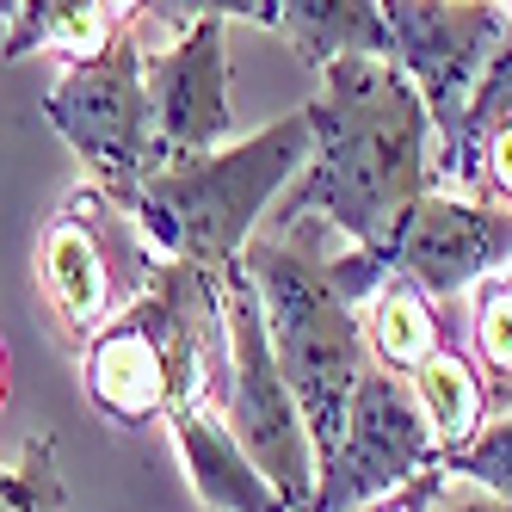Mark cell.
I'll use <instances>...</instances> for the list:
<instances>
[{"label":"cell","mask_w":512,"mask_h":512,"mask_svg":"<svg viewBox=\"0 0 512 512\" xmlns=\"http://www.w3.org/2000/svg\"><path fill=\"white\" fill-rule=\"evenodd\" d=\"M44 118L87 167V186L124 204L149 173V87L136 31H118L87 62H68L44 93Z\"/></svg>","instance_id":"cell-7"},{"label":"cell","mask_w":512,"mask_h":512,"mask_svg":"<svg viewBox=\"0 0 512 512\" xmlns=\"http://www.w3.org/2000/svg\"><path fill=\"white\" fill-rule=\"evenodd\" d=\"M118 31L124 25H112V13H105L99 0H13L7 38H0V62L56 56L68 68V62L99 56Z\"/></svg>","instance_id":"cell-12"},{"label":"cell","mask_w":512,"mask_h":512,"mask_svg":"<svg viewBox=\"0 0 512 512\" xmlns=\"http://www.w3.org/2000/svg\"><path fill=\"white\" fill-rule=\"evenodd\" d=\"M142 19H155L167 38H179V31H192L204 19H247V25H266L278 31V0H149V13Z\"/></svg>","instance_id":"cell-18"},{"label":"cell","mask_w":512,"mask_h":512,"mask_svg":"<svg viewBox=\"0 0 512 512\" xmlns=\"http://www.w3.org/2000/svg\"><path fill=\"white\" fill-rule=\"evenodd\" d=\"M408 389H414V401H420V414H426V426H432V445H438V457H457L475 432L488 426V383H482V371L445 340L432 358H420L414 371H408Z\"/></svg>","instance_id":"cell-14"},{"label":"cell","mask_w":512,"mask_h":512,"mask_svg":"<svg viewBox=\"0 0 512 512\" xmlns=\"http://www.w3.org/2000/svg\"><path fill=\"white\" fill-rule=\"evenodd\" d=\"M216 278H223V383H216L223 420L241 438V451L260 463V475L290 500V512H303L315 500L321 463H315V445H309L297 395H290L278 358H272L260 290H253L241 260L216 266Z\"/></svg>","instance_id":"cell-5"},{"label":"cell","mask_w":512,"mask_h":512,"mask_svg":"<svg viewBox=\"0 0 512 512\" xmlns=\"http://www.w3.org/2000/svg\"><path fill=\"white\" fill-rule=\"evenodd\" d=\"M223 383V278L167 260L136 303H124L81 346L87 401L124 432L167 420L186 395Z\"/></svg>","instance_id":"cell-2"},{"label":"cell","mask_w":512,"mask_h":512,"mask_svg":"<svg viewBox=\"0 0 512 512\" xmlns=\"http://www.w3.org/2000/svg\"><path fill=\"white\" fill-rule=\"evenodd\" d=\"M161 426L173 432V451H179V463H186V482H192V494L210 512H290V500L266 482L260 463H253L241 451V438L229 432L216 389L186 395Z\"/></svg>","instance_id":"cell-11"},{"label":"cell","mask_w":512,"mask_h":512,"mask_svg":"<svg viewBox=\"0 0 512 512\" xmlns=\"http://www.w3.org/2000/svg\"><path fill=\"white\" fill-rule=\"evenodd\" d=\"M358 512H364V506H358Z\"/></svg>","instance_id":"cell-24"},{"label":"cell","mask_w":512,"mask_h":512,"mask_svg":"<svg viewBox=\"0 0 512 512\" xmlns=\"http://www.w3.org/2000/svg\"><path fill=\"white\" fill-rule=\"evenodd\" d=\"M506 7H512V0H506Z\"/></svg>","instance_id":"cell-23"},{"label":"cell","mask_w":512,"mask_h":512,"mask_svg":"<svg viewBox=\"0 0 512 512\" xmlns=\"http://www.w3.org/2000/svg\"><path fill=\"white\" fill-rule=\"evenodd\" d=\"M445 469L457 482H475V488H488V494H500L512 506V408L494 414L457 457H445Z\"/></svg>","instance_id":"cell-17"},{"label":"cell","mask_w":512,"mask_h":512,"mask_svg":"<svg viewBox=\"0 0 512 512\" xmlns=\"http://www.w3.org/2000/svg\"><path fill=\"white\" fill-rule=\"evenodd\" d=\"M7 395H13V358H7V340H0V408H7Z\"/></svg>","instance_id":"cell-21"},{"label":"cell","mask_w":512,"mask_h":512,"mask_svg":"<svg viewBox=\"0 0 512 512\" xmlns=\"http://www.w3.org/2000/svg\"><path fill=\"white\" fill-rule=\"evenodd\" d=\"M161 266L167 260L136 229L130 204L99 186H81L38 235V284L75 346H87L124 303H136Z\"/></svg>","instance_id":"cell-6"},{"label":"cell","mask_w":512,"mask_h":512,"mask_svg":"<svg viewBox=\"0 0 512 512\" xmlns=\"http://www.w3.org/2000/svg\"><path fill=\"white\" fill-rule=\"evenodd\" d=\"M62 482H56V445L50 438H25L19 451V488L0 494V512H56Z\"/></svg>","instance_id":"cell-19"},{"label":"cell","mask_w":512,"mask_h":512,"mask_svg":"<svg viewBox=\"0 0 512 512\" xmlns=\"http://www.w3.org/2000/svg\"><path fill=\"white\" fill-rule=\"evenodd\" d=\"M278 31L315 68L334 56H389L383 0H278Z\"/></svg>","instance_id":"cell-15"},{"label":"cell","mask_w":512,"mask_h":512,"mask_svg":"<svg viewBox=\"0 0 512 512\" xmlns=\"http://www.w3.org/2000/svg\"><path fill=\"white\" fill-rule=\"evenodd\" d=\"M512 260V210L469 198V192H420V204L401 216L389 241V266L414 278L432 303L469 297L488 272Z\"/></svg>","instance_id":"cell-10"},{"label":"cell","mask_w":512,"mask_h":512,"mask_svg":"<svg viewBox=\"0 0 512 512\" xmlns=\"http://www.w3.org/2000/svg\"><path fill=\"white\" fill-rule=\"evenodd\" d=\"M142 87H149V167L192 161L235 142L223 19H204L179 31L167 50H149L142 56Z\"/></svg>","instance_id":"cell-9"},{"label":"cell","mask_w":512,"mask_h":512,"mask_svg":"<svg viewBox=\"0 0 512 512\" xmlns=\"http://www.w3.org/2000/svg\"><path fill=\"white\" fill-rule=\"evenodd\" d=\"M383 25L389 62L408 75L432 124V186L457 192L469 112L488 68L512 44V7L506 0H383Z\"/></svg>","instance_id":"cell-4"},{"label":"cell","mask_w":512,"mask_h":512,"mask_svg":"<svg viewBox=\"0 0 512 512\" xmlns=\"http://www.w3.org/2000/svg\"><path fill=\"white\" fill-rule=\"evenodd\" d=\"M358 321H364V352H371L383 371H395V377H408L420 358H432L451 340L445 321L432 315V297L414 278H401V272H389L371 297H364Z\"/></svg>","instance_id":"cell-13"},{"label":"cell","mask_w":512,"mask_h":512,"mask_svg":"<svg viewBox=\"0 0 512 512\" xmlns=\"http://www.w3.org/2000/svg\"><path fill=\"white\" fill-rule=\"evenodd\" d=\"M469 346H475V371L488 383V408H512V260L488 272L469 290Z\"/></svg>","instance_id":"cell-16"},{"label":"cell","mask_w":512,"mask_h":512,"mask_svg":"<svg viewBox=\"0 0 512 512\" xmlns=\"http://www.w3.org/2000/svg\"><path fill=\"white\" fill-rule=\"evenodd\" d=\"M303 161H309V118L297 105V112L272 118L266 130L235 136L210 155L149 167L124 204L161 260L216 272L266 229L272 204L290 192Z\"/></svg>","instance_id":"cell-3"},{"label":"cell","mask_w":512,"mask_h":512,"mask_svg":"<svg viewBox=\"0 0 512 512\" xmlns=\"http://www.w3.org/2000/svg\"><path fill=\"white\" fill-rule=\"evenodd\" d=\"M432 463H445V457L432 445V426L420 414L408 377L383 371V364H364L352 408H346V432H340L334 457L321 463L315 500L303 512H358V506L395 494L401 482L426 475Z\"/></svg>","instance_id":"cell-8"},{"label":"cell","mask_w":512,"mask_h":512,"mask_svg":"<svg viewBox=\"0 0 512 512\" xmlns=\"http://www.w3.org/2000/svg\"><path fill=\"white\" fill-rule=\"evenodd\" d=\"M309 161L272 216H321L340 241L383 253L401 216L432 192V124L389 56H334L303 105Z\"/></svg>","instance_id":"cell-1"},{"label":"cell","mask_w":512,"mask_h":512,"mask_svg":"<svg viewBox=\"0 0 512 512\" xmlns=\"http://www.w3.org/2000/svg\"><path fill=\"white\" fill-rule=\"evenodd\" d=\"M19 488V463H0V494H13Z\"/></svg>","instance_id":"cell-22"},{"label":"cell","mask_w":512,"mask_h":512,"mask_svg":"<svg viewBox=\"0 0 512 512\" xmlns=\"http://www.w3.org/2000/svg\"><path fill=\"white\" fill-rule=\"evenodd\" d=\"M426 512H512V506L500 494H488V488H475V482H457L445 469V482H438V494L426 500Z\"/></svg>","instance_id":"cell-20"}]
</instances>
